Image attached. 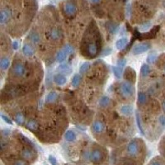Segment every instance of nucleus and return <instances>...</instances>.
<instances>
[{"mask_svg": "<svg viewBox=\"0 0 165 165\" xmlns=\"http://www.w3.org/2000/svg\"><path fill=\"white\" fill-rule=\"evenodd\" d=\"M22 157L23 158V159H27V160H30V159H32L34 156V152H33L31 149H25L23 150L22 151Z\"/></svg>", "mask_w": 165, "mask_h": 165, "instance_id": "13", "label": "nucleus"}, {"mask_svg": "<svg viewBox=\"0 0 165 165\" xmlns=\"http://www.w3.org/2000/svg\"><path fill=\"white\" fill-rule=\"evenodd\" d=\"M156 59H157L156 54H154V53L150 54V55H149L147 57V61H148V63H150V64H153V63H154V62H155Z\"/></svg>", "mask_w": 165, "mask_h": 165, "instance_id": "31", "label": "nucleus"}, {"mask_svg": "<svg viewBox=\"0 0 165 165\" xmlns=\"http://www.w3.org/2000/svg\"><path fill=\"white\" fill-rule=\"evenodd\" d=\"M162 107H163V112H165V101H163L162 103Z\"/></svg>", "mask_w": 165, "mask_h": 165, "instance_id": "42", "label": "nucleus"}, {"mask_svg": "<svg viewBox=\"0 0 165 165\" xmlns=\"http://www.w3.org/2000/svg\"><path fill=\"white\" fill-rule=\"evenodd\" d=\"M10 65V59L7 57H3L0 59V68L2 70H5Z\"/></svg>", "mask_w": 165, "mask_h": 165, "instance_id": "16", "label": "nucleus"}, {"mask_svg": "<svg viewBox=\"0 0 165 165\" xmlns=\"http://www.w3.org/2000/svg\"><path fill=\"white\" fill-rule=\"evenodd\" d=\"M68 56V54L66 53V51L64 50V48L61 50H59V52L56 55V61L59 62V63H62L63 61H65V59H66V57Z\"/></svg>", "mask_w": 165, "mask_h": 165, "instance_id": "14", "label": "nucleus"}, {"mask_svg": "<svg viewBox=\"0 0 165 165\" xmlns=\"http://www.w3.org/2000/svg\"><path fill=\"white\" fill-rule=\"evenodd\" d=\"M61 31L58 28H52L49 32V36L52 41H58L62 37Z\"/></svg>", "mask_w": 165, "mask_h": 165, "instance_id": "8", "label": "nucleus"}, {"mask_svg": "<svg viewBox=\"0 0 165 165\" xmlns=\"http://www.w3.org/2000/svg\"><path fill=\"white\" fill-rule=\"evenodd\" d=\"M57 97H58V95L56 92H50L46 96L45 100H46V103H53L57 99Z\"/></svg>", "mask_w": 165, "mask_h": 165, "instance_id": "24", "label": "nucleus"}, {"mask_svg": "<svg viewBox=\"0 0 165 165\" xmlns=\"http://www.w3.org/2000/svg\"><path fill=\"white\" fill-rule=\"evenodd\" d=\"M121 113L125 116H130L133 112V107L130 105H125L121 107Z\"/></svg>", "mask_w": 165, "mask_h": 165, "instance_id": "19", "label": "nucleus"}, {"mask_svg": "<svg viewBox=\"0 0 165 165\" xmlns=\"http://www.w3.org/2000/svg\"><path fill=\"white\" fill-rule=\"evenodd\" d=\"M108 30L110 31V32H115L116 31V29H117V26L116 25H115L114 23H110L109 25H108Z\"/></svg>", "mask_w": 165, "mask_h": 165, "instance_id": "34", "label": "nucleus"}, {"mask_svg": "<svg viewBox=\"0 0 165 165\" xmlns=\"http://www.w3.org/2000/svg\"><path fill=\"white\" fill-rule=\"evenodd\" d=\"M67 81V79H66V77L65 75H63V74H56L55 76H54V82H56L57 85H64L65 82Z\"/></svg>", "mask_w": 165, "mask_h": 165, "instance_id": "11", "label": "nucleus"}, {"mask_svg": "<svg viewBox=\"0 0 165 165\" xmlns=\"http://www.w3.org/2000/svg\"><path fill=\"white\" fill-rule=\"evenodd\" d=\"M164 71H165V65H164Z\"/></svg>", "mask_w": 165, "mask_h": 165, "instance_id": "45", "label": "nucleus"}, {"mask_svg": "<svg viewBox=\"0 0 165 165\" xmlns=\"http://www.w3.org/2000/svg\"><path fill=\"white\" fill-rule=\"evenodd\" d=\"M121 93L125 97H130L134 93V88L130 82H124L121 85Z\"/></svg>", "mask_w": 165, "mask_h": 165, "instance_id": "2", "label": "nucleus"}, {"mask_svg": "<svg viewBox=\"0 0 165 165\" xmlns=\"http://www.w3.org/2000/svg\"><path fill=\"white\" fill-rule=\"evenodd\" d=\"M100 1L101 0H91V2L93 3H99Z\"/></svg>", "mask_w": 165, "mask_h": 165, "instance_id": "43", "label": "nucleus"}, {"mask_svg": "<svg viewBox=\"0 0 165 165\" xmlns=\"http://www.w3.org/2000/svg\"><path fill=\"white\" fill-rule=\"evenodd\" d=\"M151 165H161V164H160V163H158V162H153Z\"/></svg>", "mask_w": 165, "mask_h": 165, "instance_id": "44", "label": "nucleus"}, {"mask_svg": "<svg viewBox=\"0 0 165 165\" xmlns=\"http://www.w3.org/2000/svg\"><path fill=\"white\" fill-rule=\"evenodd\" d=\"M48 160L51 165H58V162H57V159L55 156L53 155H49V158H48Z\"/></svg>", "mask_w": 165, "mask_h": 165, "instance_id": "33", "label": "nucleus"}, {"mask_svg": "<svg viewBox=\"0 0 165 165\" xmlns=\"http://www.w3.org/2000/svg\"><path fill=\"white\" fill-rule=\"evenodd\" d=\"M81 79H82V78L80 76L79 74H74V76L73 77V79H72V82H71V84L72 86L74 87V88H76L79 85L80 82H81Z\"/></svg>", "mask_w": 165, "mask_h": 165, "instance_id": "25", "label": "nucleus"}, {"mask_svg": "<svg viewBox=\"0 0 165 165\" xmlns=\"http://www.w3.org/2000/svg\"><path fill=\"white\" fill-rule=\"evenodd\" d=\"M99 104H100L101 106H103V107H105V106H107L110 104V99L109 97H106V96H104L101 98L100 102H99Z\"/></svg>", "mask_w": 165, "mask_h": 165, "instance_id": "30", "label": "nucleus"}, {"mask_svg": "<svg viewBox=\"0 0 165 165\" xmlns=\"http://www.w3.org/2000/svg\"><path fill=\"white\" fill-rule=\"evenodd\" d=\"M127 43H128V39L126 38V37L119 39L116 43V47L117 48L118 50H122L126 45Z\"/></svg>", "mask_w": 165, "mask_h": 165, "instance_id": "17", "label": "nucleus"}, {"mask_svg": "<svg viewBox=\"0 0 165 165\" xmlns=\"http://www.w3.org/2000/svg\"><path fill=\"white\" fill-rule=\"evenodd\" d=\"M89 159L92 162L94 163H100L103 159V154L99 150H93L90 153Z\"/></svg>", "mask_w": 165, "mask_h": 165, "instance_id": "6", "label": "nucleus"}, {"mask_svg": "<svg viewBox=\"0 0 165 165\" xmlns=\"http://www.w3.org/2000/svg\"><path fill=\"white\" fill-rule=\"evenodd\" d=\"M65 139L69 142L74 141L76 140V134L73 130H68L65 134Z\"/></svg>", "mask_w": 165, "mask_h": 165, "instance_id": "18", "label": "nucleus"}, {"mask_svg": "<svg viewBox=\"0 0 165 165\" xmlns=\"http://www.w3.org/2000/svg\"><path fill=\"white\" fill-rule=\"evenodd\" d=\"M1 117H2V119H3V120H4V121H5L6 123L9 124V125H12V121H11V120H10V119H9L8 116H4L3 114H1Z\"/></svg>", "mask_w": 165, "mask_h": 165, "instance_id": "38", "label": "nucleus"}, {"mask_svg": "<svg viewBox=\"0 0 165 165\" xmlns=\"http://www.w3.org/2000/svg\"><path fill=\"white\" fill-rule=\"evenodd\" d=\"M15 121L18 124V126H22L25 121V117L22 113H18L16 116H15Z\"/></svg>", "mask_w": 165, "mask_h": 165, "instance_id": "26", "label": "nucleus"}, {"mask_svg": "<svg viewBox=\"0 0 165 165\" xmlns=\"http://www.w3.org/2000/svg\"><path fill=\"white\" fill-rule=\"evenodd\" d=\"M87 51H88V54L91 57H95L98 53V49H97V45L95 43H90L87 46Z\"/></svg>", "mask_w": 165, "mask_h": 165, "instance_id": "10", "label": "nucleus"}, {"mask_svg": "<svg viewBox=\"0 0 165 165\" xmlns=\"http://www.w3.org/2000/svg\"><path fill=\"white\" fill-rule=\"evenodd\" d=\"M89 67H90V65H89V62H84L79 68V73L81 74H85L87 71L89 70Z\"/></svg>", "mask_w": 165, "mask_h": 165, "instance_id": "28", "label": "nucleus"}, {"mask_svg": "<svg viewBox=\"0 0 165 165\" xmlns=\"http://www.w3.org/2000/svg\"><path fill=\"white\" fill-rule=\"evenodd\" d=\"M104 129H105V126L100 121H95L92 125V130L95 133H102Z\"/></svg>", "mask_w": 165, "mask_h": 165, "instance_id": "9", "label": "nucleus"}, {"mask_svg": "<svg viewBox=\"0 0 165 165\" xmlns=\"http://www.w3.org/2000/svg\"><path fill=\"white\" fill-rule=\"evenodd\" d=\"M147 101V95L145 94V93L140 92L138 94V103L140 104H144Z\"/></svg>", "mask_w": 165, "mask_h": 165, "instance_id": "27", "label": "nucleus"}, {"mask_svg": "<svg viewBox=\"0 0 165 165\" xmlns=\"http://www.w3.org/2000/svg\"><path fill=\"white\" fill-rule=\"evenodd\" d=\"M159 123H160V125H161L163 127H164L165 128V116L164 115H162L159 116Z\"/></svg>", "mask_w": 165, "mask_h": 165, "instance_id": "37", "label": "nucleus"}, {"mask_svg": "<svg viewBox=\"0 0 165 165\" xmlns=\"http://www.w3.org/2000/svg\"><path fill=\"white\" fill-rule=\"evenodd\" d=\"M150 47H151L150 44L148 43V42L141 43V44L137 45H136L135 47L133 48L132 53L133 55H135V56L140 55V54H143L144 53V52H146L148 50H150Z\"/></svg>", "mask_w": 165, "mask_h": 165, "instance_id": "3", "label": "nucleus"}, {"mask_svg": "<svg viewBox=\"0 0 165 165\" xmlns=\"http://www.w3.org/2000/svg\"><path fill=\"white\" fill-rule=\"evenodd\" d=\"M12 48H13V49H14V50H17V49H18V41H13V42H12Z\"/></svg>", "mask_w": 165, "mask_h": 165, "instance_id": "41", "label": "nucleus"}, {"mask_svg": "<svg viewBox=\"0 0 165 165\" xmlns=\"http://www.w3.org/2000/svg\"><path fill=\"white\" fill-rule=\"evenodd\" d=\"M14 165H28V163L24 160H18L15 162Z\"/></svg>", "mask_w": 165, "mask_h": 165, "instance_id": "39", "label": "nucleus"}, {"mask_svg": "<svg viewBox=\"0 0 165 165\" xmlns=\"http://www.w3.org/2000/svg\"><path fill=\"white\" fill-rule=\"evenodd\" d=\"M136 121H137V126H138V128L140 131L141 132L142 135H144V130H143V127H142L141 125V120H140V116L138 112H136Z\"/></svg>", "mask_w": 165, "mask_h": 165, "instance_id": "29", "label": "nucleus"}, {"mask_svg": "<svg viewBox=\"0 0 165 165\" xmlns=\"http://www.w3.org/2000/svg\"><path fill=\"white\" fill-rule=\"evenodd\" d=\"M26 73V67L22 63H16L12 68V74L14 77L22 78Z\"/></svg>", "mask_w": 165, "mask_h": 165, "instance_id": "1", "label": "nucleus"}, {"mask_svg": "<svg viewBox=\"0 0 165 165\" xmlns=\"http://www.w3.org/2000/svg\"><path fill=\"white\" fill-rule=\"evenodd\" d=\"M150 22H148V23H146V24H144V25H142L141 26V29L142 30L147 29V28H149V27H150Z\"/></svg>", "mask_w": 165, "mask_h": 165, "instance_id": "40", "label": "nucleus"}, {"mask_svg": "<svg viewBox=\"0 0 165 165\" xmlns=\"http://www.w3.org/2000/svg\"><path fill=\"white\" fill-rule=\"evenodd\" d=\"M64 50L66 51V53L68 54V56H69V54H71L73 51H74V48H73V46H72L71 45L67 44V45H65V46L64 47Z\"/></svg>", "mask_w": 165, "mask_h": 165, "instance_id": "32", "label": "nucleus"}, {"mask_svg": "<svg viewBox=\"0 0 165 165\" xmlns=\"http://www.w3.org/2000/svg\"><path fill=\"white\" fill-rule=\"evenodd\" d=\"M112 71H113V74L115 75L116 78L117 79H121L122 76V73H123V68L119 67V66H113L112 67Z\"/></svg>", "mask_w": 165, "mask_h": 165, "instance_id": "20", "label": "nucleus"}, {"mask_svg": "<svg viewBox=\"0 0 165 165\" xmlns=\"http://www.w3.org/2000/svg\"><path fill=\"white\" fill-rule=\"evenodd\" d=\"M20 137H21V138H22V140H23V141L25 142V143H26V144H28V145H30V146H32V147L33 144H32V142L30 141L28 139L26 138V137H25V136H22V135H20Z\"/></svg>", "mask_w": 165, "mask_h": 165, "instance_id": "36", "label": "nucleus"}, {"mask_svg": "<svg viewBox=\"0 0 165 165\" xmlns=\"http://www.w3.org/2000/svg\"><path fill=\"white\" fill-rule=\"evenodd\" d=\"M27 128L31 131H35L38 129V122L35 120H30L27 123Z\"/></svg>", "mask_w": 165, "mask_h": 165, "instance_id": "15", "label": "nucleus"}, {"mask_svg": "<svg viewBox=\"0 0 165 165\" xmlns=\"http://www.w3.org/2000/svg\"><path fill=\"white\" fill-rule=\"evenodd\" d=\"M139 152V146L136 140L130 141L127 146V153L130 154V156L135 157L138 154Z\"/></svg>", "mask_w": 165, "mask_h": 165, "instance_id": "7", "label": "nucleus"}, {"mask_svg": "<svg viewBox=\"0 0 165 165\" xmlns=\"http://www.w3.org/2000/svg\"><path fill=\"white\" fill-rule=\"evenodd\" d=\"M12 16V11L8 8H4L1 9L0 12V23L3 25V24L7 23Z\"/></svg>", "mask_w": 165, "mask_h": 165, "instance_id": "5", "label": "nucleus"}, {"mask_svg": "<svg viewBox=\"0 0 165 165\" xmlns=\"http://www.w3.org/2000/svg\"><path fill=\"white\" fill-rule=\"evenodd\" d=\"M57 70L64 74H69L71 73V67L69 65H61L58 67Z\"/></svg>", "mask_w": 165, "mask_h": 165, "instance_id": "23", "label": "nucleus"}, {"mask_svg": "<svg viewBox=\"0 0 165 165\" xmlns=\"http://www.w3.org/2000/svg\"><path fill=\"white\" fill-rule=\"evenodd\" d=\"M30 41L32 42L33 44H38L40 42V36H39V34L35 32H32L29 35Z\"/></svg>", "mask_w": 165, "mask_h": 165, "instance_id": "21", "label": "nucleus"}, {"mask_svg": "<svg viewBox=\"0 0 165 165\" xmlns=\"http://www.w3.org/2000/svg\"><path fill=\"white\" fill-rule=\"evenodd\" d=\"M64 12L69 17H73L76 14L77 8L72 2H66L64 5Z\"/></svg>", "mask_w": 165, "mask_h": 165, "instance_id": "4", "label": "nucleus"}, {"mask_svg": "<svg viewBox=\"0 0 165 165\" xmlns=\"http://www.w3.org/2000/svg\"><path fill=\"white\" fill-rule=\"evenodd\" d=\"M126 64V59H120L117 61V66L121 67V68H123Z\"/></svg>", "mask_w": 165, "mask_h": 165, "instance_id": "35", "label": "nucleus"}, {"mask_svg": "<svg viewBox=\"0 0 165 165\" xmlns=\"http://www.w3.org/2000/svg\"><path fill=\"white\" fill-rule=\"evenodd\" d=\"M22 52L25 56H32L35 53V50L33 49V47L29 44L24 45L23 48H22Z\"/></svg>", "mask_w": 165, "mask_h": 165, "instance_id": "12", "label": "nucleus"}, {"mask_svg": "<svg viewBox=\"0 0 165 165\" xmlns=\"http://www.w3.org/2000/svg\"><path fill=\"white\" fill-rule=\"evenodd\" d=\"M150 72V66L146 64H144V65L141 66V69H140V74L143 78H145L147 77Z\"/></svg>", "mask_w": 165, "mask_h": 165, "instance_id": "22", "label": "nucleus"}]
</instances>
